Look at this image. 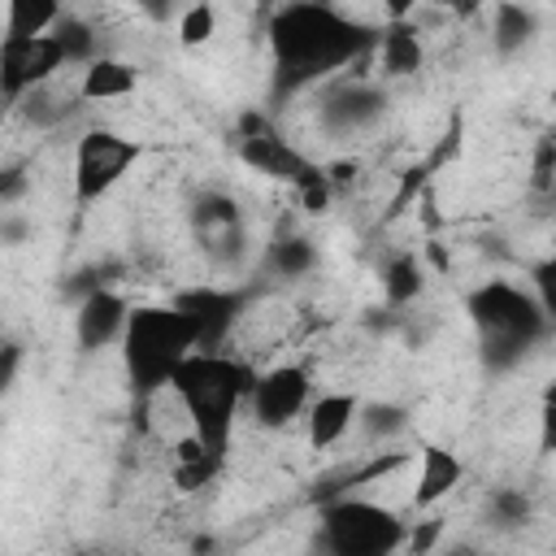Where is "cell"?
Instances as JSON below:
<instances>
[{
	"label": "cell",
	"instance_id": "cell-12",
	"mask_svg": "<svg viewBox=\"0 0 556 556\" xmlns=\"http://www.w3.org/2000/svg\"><path fill=\"white\" fill-rule=\"evenodd\" d=\"M382 91L378 87H369V83H334L330 87V96H326V104H321V117H326V126L330 130H339V135H348V130H361V126H369L378 113H382Z\"/></svg>",
	"mask_w": 556,
	"mask_h": 556
},
{
	"label": "cell",
	"instance_id": "cell-16",
	"mask_svg": "<svg viewBox=\"0 0 556 556\" xmlns=\"http://www.w3.org/2000/svg\"><path fill=\"white\" fill-rule=\"evenodd\" d=\"M421 30L417 26H408V22H391V26H382L378 30V65H382V74H391V78H404V74H417L421 70V61H426V52H421V39H417Z\"/></svg>",
	"mask_w": 556,
	"mask_h": 556
},
{
	"label": "cell",
	"instance_id": "cell-31",
	"mask_svg": "<svg viewBox=\"0 0 556 556\" xmlns=\"http://www.w3.org/2000/svg\"><path fill=\"white\" fill-rule=\"evenodd\" d=\"M78 556H96V552H78Z\"/></svg>",
	"mask_w": 556,
	"mask_h": 556
},
{
	"label": "cell",
	"instance_id": "cell-3",
	"mask_svg": "<svg viewBox=\"0 0 556 556\" xmlns=\"http://www.w3.org/2000/svg\"><path fill=\"white\" fill-rule=\"evenodd\" d=\"M117 348H122V369H126L130 391L148 404L152 395L169 387L174 369L191 352H200V334L191 317L178 313L174 304H143V308H130Z\"/></svg>",
	"mask_w": 556,
	"mask_h": 556
},
{
	"label": "cell",
	"instance_id": "cell-4",
	"mask_svg": "<svg viewBox=\"0 0 556 556\" xmlns=\"http://www.w3.org/2000/svg\"><path fill=\"white\" fill-rule=\"evenodd\" d=\"M469 317L482 330V356L491 369H508L526 356V348H534L547 326L552 313L543 308V300H534L530 291L513 287V282H486L469 295Z\"/></svg>",
	"mask_w": 556,
	"mask_h": 556
},
{
	"label": "cell",
	"instance_id": "cell-22",
	"mask_svg": "<svg viewBox=\"0 0 556 556\" xmlns=\"http://www.w3.org/2000/svg\"><path fill=\"white\" fill-rule=\"evenodd\" d=\"M313 261H317V252H313V243H304V239H278V243L269 248V265H274L282 278L308 274Z\"/></svg>",
	"mask_w": 556,
	"mask_h": 556
},
{
	"label": "cell",
	"instance_id": "cell-19",
	"mask_svg": "<svg viewBox=\"0 0 556 556\" xmlns=\"http://www.w3.org/2000/svg\"><path fill=\"white\" fill-rule=\"evenodd\" d=\"M491 17H495L491 35H495V48H500L504 56L517 52V48H526L530 35H534V22H539L534 9H526V4H495Z\"/></svg>",
	"mask_w": 556,
	"mask_h": 556
},
{
	"label": "cell",
	"instance_id": "cell-5",
	"mask_svg": "<svg viewBox=\"0 0 556 556\" xmlns=\"http://www.w3.org/2000/svg\"><path fill=\"white\" fill-rule=\"evenodd\" d=\"M404 521L356 495H339L321 508V547L326 556H395L404 547Z\"/></svg>",
	"mask_w": 556,
	"mask_h": 556
},
{
	"label": "cell",
	"instance_id": "cell-26",
	"mask_svg": "<svg viewBox=\"0 0 556 556\" xmlns=\"http://www.w3.org/2000/svg\"><path fill=\"white\" fill-rule=\"evenodd\" d=\"M17 365H22V348L0 339V391H9V387H13V378H17Z\"/></svg>",
	"mask_w": 556,
	"mask_h": 556
},
{
	"label": "cell",
	"instance_id": "cell-24",
	"mask_svg": "<svg viewBox=\"0 0 556 556\" xmlns=\"http://www.w3.org/2000/svg\"><path fill=\"white\" fill-rule=\"evenodd\" d=\"M552 169H556V143L543 135L539 139V148H534V174H530V182H534V191H552Z\"/></svg>",
	"mask_w": 556,
	"mask_h": 556
},
{
	"label": "cell",
	"instance_id": "cell-2",
	"mask_svg": "<svg viewBox=\"0 0 556 556\" xmlns=\"http://www.w3.org/2000/svg\"><path fill=\"white\" fill-rule=\"evenodd\" d=\"M252 378H256V369L226 352H191L169 378V395L178 400V408L187 417V434L222 465L230 456L235 417L252 391Z\"/></svg>",
	"mask_w": 556,
	"mask_h": 556
},
{
	"label": "cell",
	"instance_id": "cell-27",
	"mask_svg": "<svg viewBox=\"0 0 556 556\" xmlns=\"http://www.w3.org/2000/svg\"><path fill=\"white\" fill-rule=\"evenodd\" d=\"M365 417H369L365 426H369L374 434H378V430H395V426H404V413H400V408H391V404H374Z\"/></svg>",
	"mask_w": 556,
	"mask_h": 556
},
{
	"label": "cell",
	"instance_id": "cell-20",
	"mask_svg": "<svg viewBox=\"0 0 556 556\" xmlns=\"http://www.w3.org/2000/svg\"><path fill=\"white\" fill-rule=\"evenodd\" d=\"M417 291H421V265L413 261V256H395L387 269H382V295H387V304H408V300H417Z\"/></svg>",
	"mask_w": 556,
	"mask_h": 556
},
{
	"label": "cell",
	"instance_id": "cell-18",
	"mask_svg": "<svg viewBox=\"0 0 556 556\" xmlns=\"http://www.w3.org/2000/svg\"><path fill=\"white\" fill-rule=\"evenodd\" d=\"M65 9L56 0H9L4 9V35L30 39V35H52Z\"/></svg>",
	"mask_w": 556,
	"mask_h": 556
},
{
	"label": "cell",
	"instance_id": "cell-17",
	"mask_svg": "<svg viewBox=\"0 0 556 556\" xmlns=\"http://www.w3.org/2000/svg\"><path fill=\"white\" fill-rule=\"evenodd\" d=\"M169 452H174V486H178V491H200V486H208V482L222 473V460L208 456L191 434L174 439Z\"/></svg>",
	"mask_w": 556,
	"mask_h": 556
},
{
	"label": "cell",
	"instance_id": "cell-11",
	"mask_svg": "<svg viewBox=\"0 0 556 556\" xmlns=\"http://www.w3.org/2000/svg\"><path fill=\"white\" fill-rule=\"evenodd\" d=\"M239 156L256 169V174H269V178H282V182H291V187H300L317 165L300 152V148H291L287 139H278L274 130H265V135H252V139H239Z\"/></svg>",
	"mask_w": 556,
	"mask_h": 556
},
{
	"label": "cell",
	"instance_id": "cell-28",
	"mask_svg": "<svg viewBox=\"0 0 556 556\" xmlns=\"http://www.w3.org/2000/svg\"><path fill=\"white\" fill-rule=\"evenodd\" d=\"M22 191H26V174L22 169H0V204H9Z\"/></svg>",
	"mask_w": 556,
	"mask_h": 556
},
{
	"label": "cell",
	"instance_id": "cell-30",
	"mask_svg": "<svg viewBox=\"0 0 556 556\" xmlns=\"http://www.w3.org/2000/svg\"><path fill=\"white\" fill-rule=\"evenodd\" d=\"M452 556H473V552H452Z\"/></svg>",
	"mask_w": 556,
	"mask_h": 556
},
{
	"label": "cell",
	"instance_id": "cell-8",
	"mask_svg": "<svg viewBox=\"0 0 556 556\" xmlns=\"http://www.w3.org/2000/svg\"><path fill=\"white\" fill-rule=\"evenodd\" d=\"M248 408L269 430L295 421L308 408V369L304 365H274V369L256 374L252 391H248Z\"/></svg>",
	"mask_w": 556,
	"mask_h": 556
},
{
	"label": "cell",
	"instance_id": "cell-9",
	"mask_svg": "<svg viewBox=\"0 0 556 556\" xmlns=\"http://www.w3.org/2000/svg\"><path fill=\"white\" fill-rule=\"evenodd\" d=\"M174 308L191 317V326L200 334V352H217V343L243 317V295L222 291V287H187V291L174 295Z\"/></svg>",
	"mask_w": 556,
	"mask_h": 556
},
{
	"label": "cell",
	"instance_id": "cell-7",
	"mask_svg": "<svg viewBox=\"0 0 556 556\" xmlns=\"http://www.w3.org/2000/svg\"><path fill=\"white\" fill-rule=\"evenodd\" d=\"M65 48L56 35H0V100L17 104L22 96H30L35 87L52 83L65 70Z\"/></svg>",
	"mask_w": 556,
	"mask_h": 556
},
{
	"label": "cell",
	"instance_id": "cell-14",
	"mask_svg": "<svg viewBox=\"0 0 556 556\" xmlns=\"http://www.w3.org/2000/svg\"><path fill=\"white\" fill-rule=\"evenodd\" d=\"M356 413H361V404H356L352 391H326V395H317V400L304 408L308 443H313L317 452L334 447V443L348 434V426L356 421Z\"/></svg>",
	"mask_w": 556,
	"mask_h": 556
},
{
	"label": "cell",
	"instance_id": "cell-23",
	"mask_svg": "<svg viewBox=\"0 0 556 556\" xmlns=\"http://www.w3.org/2000/svg\"><path fill=\"white\" fill-rule=\"evenodd\" d=\"M486 513L495 526H521V521H530V500L517 486H500L486 495Z\"/></svg>",
	"mask_w": 556,
	"mask_h": 556
},
{
	"label": "cell",
	"instance_id": "cell-10",
	"mask_svg": "<svg viewBox=\"0 0 556 556\" xmlns=\"http://www.w3.org/2000/svg\"><path fill=\"white\" fill-rule=\"evenodd\" d=\"M126 317H130V304L117 291L91 287L87 300L74 313V339H78V348L83 352H100V348L117 343L122 330H126Z\"/></svg>",
	"mask_w": 556,
	"mask_h": 556
},
{
	"label": "cell",
	"instance_id": "cell-6",
	"mask_svg": "<svg viewBox=\"0 0 556 556\" xmlns=\"http://www.w3.org/2000/svg\"><path fill=\"white\" fill-rule=\"evenodd\" d=\"M139 139H126L117 130L91 126L78 135L74 143V200L78 204H96L104 200L139 161Z\"/></svg>",
	"mask_w": 556,
	"mask_h": 556
},
{
	"label": "cell",
	"instance_id": "cell-29",
	"mask_svg": "<svg viewBox=\"0 0 556 556\" xmlns=\"http://www.w3.org/2000/svg\"><path fill=\"white\" fill-rule=\"evenodd\" d=\"M0 235H4V239H22V235H26V222H13V217H9V222L0 226Z\"/></svg>",
	"mask_w": 556,
	"mask_h": 556
},
{
	"label": "cell",
	"instance_id": "cell-25",
	"mask_svg": "<svg viewBox=\"0 0 556 556\" xmlns=\"http://www.w3.org/2000/svg\"><path fill=\"white\" fill-rule=\"evenodd\" d=\"M295 191H300V200H304V208H308V213H321V208L330 204V191H334V187L326 182V174H321V169H313Z\"/></svg>",
	"mask_w": 556,
	"mask_h": 556
},
{
	"label": "cell",
	"instance_id": "cell-21",
	"mask_svg": "<svg viewBox=\"0 0 556 556\" xmlns=\"http://www.w3.org/2000/svg\"><path fill=\"white\" fill-rule=\"evenodd\" d=\"M217 35V9L213 4H187L178 9V43L182 48H200Z\"/></svg>",
	"mask_w": 556,
	"mask_h": 556
},
{
	"label": "cell",
	"instance_id": "cell-13",
	"mask_svg": "<svg viewBox=\"0 0 556 556\" xmlns=\"http://www.w3.org/2000/svg\"><path fill=\"white\" fill-rule=\"evenodd\" d=\"M465 478V465L456 452L439 447V443H426L417 452V482H413V504L417 508H434L443 495H452Z\"/></svg>",
	"mask_w": 556,
	"mask_h": 556
},
{
	"label": "cell",
	"instance_id": "cell-15",
	"mask_svg": "<svg viewBox=\"0 0 556 556\" xmlns=\"http://www.w3.org/2000/svg\"><path fill=\"white\" fill-rule=\"evenodd\" d=\"M135 87H139V70L130 61H117V56H96L78 74V100H91V104L126 100Z\"/></svg>",
	"mask_w": 556,
	"mask_h": 556
},
{
	"label": "cell",
	"instance_id": "cell-1",
	"mask_svg": "<svg viewBox=\"0 0 556 556\" xmlns=\"http://www.w3.org/2000/svg\"><path fill=\"white\" fill-rule=\"evenodd\" d=\"M378 30L356 26L339 4H282L269 22V48L278 65V91H300L352 56H361Z\"/></svg>",
	"mask_w": 556,
	"mask_h": 556
}]
</instances>
